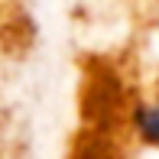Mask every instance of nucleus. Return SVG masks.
Segmentation results:
<instances>
[{"mask_svg":"<svg viewBox=\"0 0 159 159\" xmlns=\"http://www.w3.org/2000/svg\"><path fill=\"white\" fill-rule=\"evenodd\" d=\"M136 127H140V133L146 136V140L159 143V104L156 107H143V111L136 114Z\"/></svg>","mask_w":159,"mask_h":159,"instance_id":"1","label":"nucleus"}]
</instances>
